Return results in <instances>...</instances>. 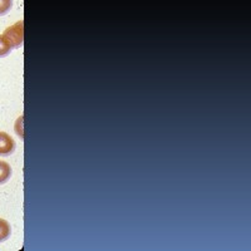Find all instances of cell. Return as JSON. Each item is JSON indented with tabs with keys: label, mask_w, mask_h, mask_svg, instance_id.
I'll return each instance as SVG.
<instances>
[{
	"label": "cell",
	"mask_w": 251,
	"mask_h": 251,
	"mask_svg": "<svg viewBox=\"0 0 251 251\" xmlns=\"http://www.w3.org/2000/svg\"><path fill=\"white\" fill-rule=\"evenodd\" d=\"M3 37L12 49H18L24 43V22L20 20L14 25L9 26L3 33Z\"/></svg>",
	"instance_id": "1"
},
{
	"label": "cell",
	"mask_w": 251,
	"mask_h": 251,
	"mask_svg": "<svg viewBox=\"0 0 251 251\" xmlns=\"http://www.w3.org/2000/svg\"><path fill=\"white\" fill-rule=\"evenodd\" d=\"M13 0H0V17L5 15L12 9Z\"/></svg>",
	"instance_id": "6"
},
{
	"label": "cell",
	"mask_w": 251,
	"mask_h": 251,
	"mask_svg": "<svg viewBox=\"0 0 251 251\" xmlns=\"http://www.w3.org/2000/svg\"><path fill=\"white\" fill-rule=\"evenodd\" d=\"M12 234V230H10V225L6 220L0 219V243H3L5 240H8Z\"/></svg>",
	"instance_id": "4"
},
{
	"label": "cell",
	"mask_w": 251,
	"mask_h": 251,
	"mask_svg": "<svg viewBox=\"0 0 251 251\" xmlns=\"http://www.w3.org/2000/svg\"><path fill=\"white\" fill-rule=\"evenodd\" d=\"M12 177V167L4 161H0V185L5 183Z\"/></svg>",
	"instance_id": "3"
},
{
	"label": "cell",
	"mask_w": 251,
	"mask_h": 251,
	"mask_svg": "<svg viewBox=\"0 0 251 251\" xmlns=\"http://www.w3.org/2000/svg\"><path fill=\"white\" fill-rule=\"evenodd\" d=\"M15 151V142L8 133L0 132V156H9Z\"/></svg>",
	"instance_id": "2"
},
{
	"label": "cell",
	"mask_w": 251,
	"mask_h": 251,
	"mask_svg": "<svg viewBox=\"0 0 251 251\" xmlns=\"http://www.w3.org/2000/svg\"><path fill=\"white\" fill-rule=\"evenodd\" d=\"M12 50L13 49L10 48V46L8 44V42L5 40V38H4L3 35H0V58L9 55Z\"/></svg>",
	"instance_id": "5"
}]
</instances>
